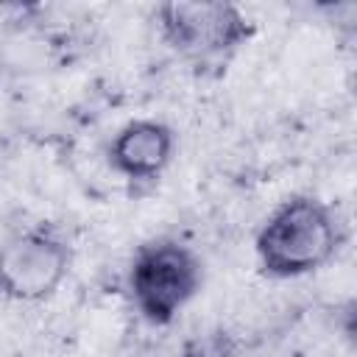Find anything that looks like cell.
<instances>
[{
  "label": "cell",
  "mask_w": 357,
  "mask_h": 357,
  "mask_svg": "<svg viewBox=\"0 0 357 357\" xmlns=\"http://www.w3.org/2000/svg\"><path fill=\"white\" fill-rule=\"evenodd\" d=\"M165 47L195 73L220 75L254 39V20L229 0H170L153 11Z\"/></svg>",
  "instance_id": "cell-2"
},
{
  "label": "cell",
  "mask_w": 357,
  "mask_h": 357,
  "mask_svg": "<svg viewBox=\"0 0 357 357\" xmlns=\"http://www.w3.org/2000/svg\"><path fill=\"white\" fill-rule=\"evenodd\" d=\"M73 271V245L61 229L31 223L0 243V296L22 304L50 298Z\"/></svg>",
  "instance_id": "cell-4"
},
{
  "label": "cell",
  "mask_w": 357,
  "mask_h": 357,
  "mask_svg": "<svg viewBox=\"0 0 357 357\" xmlns=\"http://www.w3.org/2000/svg\"><path fill=\"white\" fill-rule=\"evenodd\" d=\"M204 262L192 245L173 234H159L137 245L128 271L126 293L131 307L151 326H167L201 293Z\"/></svg>",
  "instance_id": "cell-3"
},
{
  "label": "cell",
  "mask_w": 357,
  "mask_h": 357,
  "mask_svg": "<svg viewBox=\"0 0 357 357\" xmlns=\"http://www.w3.org/2000/svg\"><path fill=\"white\" fill-rule=\"evenodd\" d=\"M346 240L340 215L312 192L284 198L254 234L259 273L271 279H301L326 268Z\"/></svg>",
  "instance_id": "cell-1"
},
{
  "label": "cell",
  "mask_w": 357,
  "mask_h": 357,
  "mask_svg": "<svg viewBox=\"0 0 357 357\" xmlns=\"http://www.w3.org/2000/svg\"><path fill=\"white\" fill-rule=\"evenodd\" d=\"M176 156V131L156 117L128 120L106 145V162L134 190L153 187Z\"/></svg>",
  "instance_id": "cell-5"
}]
</instances>
